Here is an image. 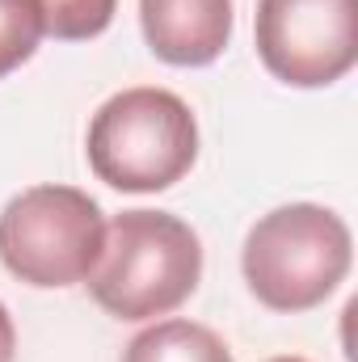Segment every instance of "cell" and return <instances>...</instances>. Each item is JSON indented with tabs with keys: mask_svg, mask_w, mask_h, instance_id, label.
<instances>
[{
	"mask_svg": "<svg viewBox=\"0 0 358 362\" xmlns=\"http://www.w3.org/2000/svg\"><path fill=\"white\" fill-rule=\"evenodd\" d=\"M202 240L169 211H122L105 228L89 295L114 320H156L198 291Z\"/></svg>",
	"mask_w": 358,
	"mask_h": 362,
	"instance_id": "6da1fadb",
	"label": "cell"
},
{
	"mask_svg": "<svg viewBox=\"0 0 358 362\" xmlns=\"http://www.w3.org/2000/svg\"><path fill=\"white\" fill-rule=\"evenodd\" d=\"M354 240L337 211L291 202L262 215L241 249V270L258 303L270 312H312L350 274Z\"/></svg>",
	"mask_w": 358,
	"mask_h": 362,
	"instance_id": "7a4b0ae2",
	"label": "cell"
},
{
	"mask_svg": "<svg viewBox=\"0 0 358 362\" xmlns=\"http://www.w3.org/2000/svg\"><path fill=\"white\" fill-rule=\"evenodd\" d=\"M89 169L122 194L178 185L198 160V122L178 93L139 85L122 89L89 122Z\"/></svg>",
	"mask_w": 358,
	"mask_h": 362,
	"instance_id": "3957f363",
	"label": "cell"
},
{
	"mask_svg": "<svg viewBox=\"0 0 358 362\" xmlns=\"http://www.w3.org/2000/svg\"><path fill=\"white\" fill-rule=\"evenodd\" d=\"M105 245L101 206L76 185H30L0 211V262L25 286L85 282Z\"/></svg>",
	"mask_w": 358,
	"mask_h": 362,
	"instance_id": "277c9868",
	"label": "cell"
},
{
	"mask_svg": "<svg viewBox=\"0 0 358 362\" xmlns=\"http://www.w3.org/2000/svg\"><path fill=\"white\" fill-rule=\"evenodd\" d=\"M258 55L291 89H329L358 64V0H258Z\"/></svg>",
	"mask_w": 358,
	"mask_h": 362,
	"instance_id": "5b68a950",
	"label": "cell"
},
{
	"mask_svg": "<svg viewBox=\"0 0 358 362\" xmlns=\"http://www.w3.org/2000/svg\"><path fill=\"white\" fill-rule=\"evenodd\" d=\"M144 42L173 68H207L232 42V0H139Z\"/></svg>",
	"mask_w": 358,
	"mask_h": 362,
	"instance_id": "8992f818",
	"label": "cell"
},
{
	"mask_svg": "<svg viewBox=\"0 0 358 362\" xmlns=\"http://www.w3.org/2000/svg\"><path fill=\"white\" fill-rule=\"evenodd\" d=\"M122 362H232L224 337L194 320H156L131 337Z\"/></svg>",
	"mask_w": 358,
	"mask_h": 362,
	"instance_id": "52a82bcc",
	"label": "cell"
},
{
	"mask_svg": "<svg viewBox=\"0 0 358 362\" xmlns=\"http://www.w3.org/2000/svg\"><path fill=\"white\" fill-rule=\"evenodd\" d=\"M42 30L59 42H89L110 30L118 0H38Z\"/></svg>",
	"mask_w": 358,
	"mask_h": 362,
	"instance_id": "ba28073f",
	"label": "cell"
},
{
	"mask_svg": "<svg viewBox=\"0 0 358 362\" xmlns=\"http://www.w3.org/2000/svg\"><path fill=\"white\" fill-rule=\"evenodd\" d=\"M38 0H0V76L17 72L42 42Z\"/></svg>",
	"mask_w": 358,
	"mask_h": 362,
	"instance_id": "9c48e42d",
	"label": "cell"
},
{
	"mask_svg": "<svg viewBox=\"0 0 358 362\" xmlns=\"http://www.w3.org/2000/svg\"><path fill=\"white\" fill-rule=\"evenodd\" d=\"M13 354H17V329H13L8 308L0 303V362H13Z\"/></svg>",
	"mask_w": 358,
	"mask_h": 362,
	"instance_id": "30bf717a",
	"label": "cell"
},
{
	"mask_svg": "<svg viewBox=\"0 0 358 362\" xmlns=\"http://www.w3.org/2000/svg\"><path fill=\"white\" fill-rule=\"evenodd\" d=\"M266 362H308V358H295V354H282V358H266Z\"/></svg>",
	"mask_w": 358,
	"mask_h": 362,
	"instance_id": "8fae6325",
	"label": "cell"
}]
</instances>
